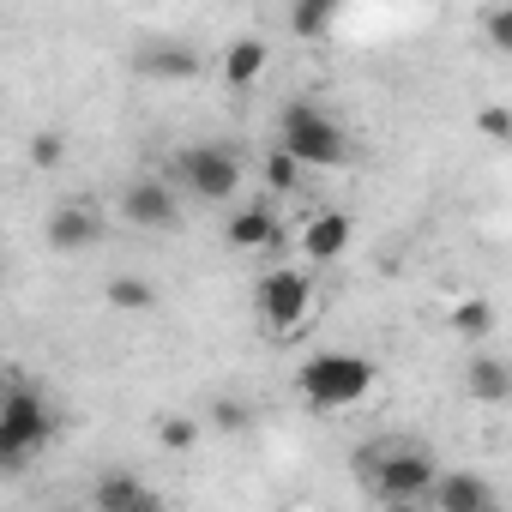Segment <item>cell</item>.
<instances>
[{
    "instance_id": "cell-14",
    "label": "cell",
    "mask_w": 512,
    "mask_h": 512,
    "mask_svg": "<svg viewBox=\"0 0 512 512\" xmlns=\"http://www.w3.org/2000/svg\"><path fill=\"white\" fill-rule=\"evenodd\" d=\"M464 392H470L476 404H512V362L476 350V356L464 362Z\"/></svg>"
},
{
    "instance_id": "cell-22",
    "label": "cell",
    "mask_w": 512,
    "mask_h": 512,
    "mask_svg": "<svg viewBox=\"0 0 512 512\" xmlns=\"http://www.w3.org/2000/svg\"><path fill=\"white\" fill-rule=\"evenodd\" d=\"M31 163H37V169H61V163H67V133H55V127L37 133V139H31Z\"/></svg>"
},
{
    "instance_id": "cell-17",
    "label": "cell",
    "mask_w": 512,
    "mask_h": 512,
    "mask_svg": "<svg viewBox=\"0 0 512 512\" xmlns=\"http://www.w3.org/2000/svg\"><path fill=\"white\" fill-rule=\"evenodd\" d=\"M332 19H338V0H290V31L302 43H320L332 31Z\"/></svg>"
},
{
    "instance_id": "cell-16",
    "label": "cell",
    "mask_w": 512,
    "mask_h": 512,
    "mask_svg": "<svg viewBox=\"0 0 512 512\" xmlns=\"http://www.w3.org/2000/svg\"><path fill=\"white\" fill-rule=\"evenodd\" d=\"M302 169H308V163H302L296 151H284V145H272V151L260 157V181H266V193H272V199L296 193V187H302Z\"/></svg>"
},
{
    "instance_id": "cell-4",
    "label": "cell",
    "mask_w": 512,
    "mask_h": 512,
    "mask_svg": "<svg viewBox=\"0 0 512 512\" xmlns=\"http://www.w3.org/2000/svg\"><path fill=\"white\" fill-rule=\"evenodd\" d=\"M278 145L296 151L308 169H344L356 157L350 127L332 109H320V103H284L278 109Z\"/></svg>"
},
{
    "instance_id": "cell-3",
    "label": "cell",
    "mask_w": 512,
    "mask_h": 512,
    "mask_svg": "<svg viewBox=\"0 0 512 512\" xmlns=\"http://www.w3.org/2000/svg\"><path fill=\"white\" fill-rule=\"evenodd\" d=\"M55 440V404L31 380H7L0 392V470H25Z\"/></svg>"
},
{
    "instance_id": "cell-10",
    "label": "cell",
    "mask_w": 512,
    "mask_h": 512,
    "mask_svg": "<svg viewBox=\"0 0 512 512\" xmlns=\"http://www.w3.org/2000/svg\"><path fill=\"white\" fill-rule=\"evenodd\" d=\"M133 67H139V79H151V85H193V79L205 73L199 49H187V43H169V37H157V43H139V49H133Z\"/></svg>"
},
{
    "instance_id": "cell-11",
    "label": "cell",
    "mask_w": 512,
    "mask_h": 512,
    "mask_svg": "<svg viewBox=\"0 0 512 512\" xmlns=\"http://www.w3.org/2000/svg\"><path fill=\"white\" fill-rule=\"evenodd\" d=\"M103 211L97 205H85V199H67V205H55L49 211V223H43V235H49V247L55 253H85V247H97L103 241Z\"/></svg>"
},
{
    "instance_id": "cell-24",
    "label": "cell",
    "mask_w": 512,
    "mask_h": 512,
    "mask_svg": "<svg viewBox=\"0 0 512 512\" xmlns=\"http://www.w3.org/2000/svg\"><path fill=\"white\" fill-rule=\"evenodd\" d=\"M211 422H217L223 434H235V428H247V422H253V410H247V404H235V398H217V404H211Z\"/></svg>"
},
{
    "instance_id": "cell-19",
    "label": "cell",
    "mask_w": 512,
    "mask_h": 512,
    "mask_svg": "<svg viewBox=\"0 0 512 512\" xmlns=\"http://www.w3.org/2000/svg\"><path fill=\"white\" fill-rule=\"evenodd\" d=\"M199 434H205L199 416H181V410H163V416H157V446H163V452H193Z\"/></svg>"
},
{
    "instance_id": "cell-18",
    "label": "cell",
    "mask_w": 512,
    "mask_h": 512,
    "mask_svg": "<svg viewBox=\"0 0 512 512\" xmlns=\"http://www.w3.org/2000/svg\"><path fill=\"white\" fill-rule=\"evenodd\" d=\"M446 320H452V332H458V338H470V344H482V338L494 332V308H488L482 296L452 302V314H446Z\"/></svg>"
},
{
    "instance_id": "cell-2",
    "label": "cell",
    "mask_w": 512,
    "mask_h": 512,
    "mask_svg": "<svg viewBox=\"0 0 512 512\" xmlns=\"http://www.w3.org/2000/svg\"><path fill=\"white\" fill-rule=\"evenodd\" d=\"M374 380H380V368H374L368 356H356V350H320V356H308V362L296 368V398H302L308 410L332 416V410L362 404V398L374 392Z\"/></svg>"
},
{
    "instance_id": "cell-20",
    "label": "cell",
    "mask_w": 512,
    "mask_h": 512,
    "mask_svg": "<svg viewBox=\"0 0 512 512\" xmlns=\"http://www.w3.org/2000/svg\"><path fill=\"white\" fill-rule=\"evenodd\" d=\"M476 31H482V43H488L494 55L512 61V0H494V7H482V13H476Z\"/></svg>"
},
{
    "instance_id": "cell-8",
    "label": "cell",
    "mask_w": 512,
    "mask_h": 512,
    "mask_svg": "<svg viewBox=\"0 0 512 512\" xmlns=\"http://www.w3.org/2000/svg\"><path fill=\"white\" fill-rule=\"evenodd\" d=\"M350 241H356L350 211H314V217L296 229V260L314 266V272H326V266H338L344 253H350Z\"/></svg>"
},
{
    "instance_id": "cell-1",
    "label": "cell",
    "mask_w": 512,
    "mask_h": 512,
    "mask_svg": "<svg viewBox=\"0 0 512 512\" xmlns=\"http://www.w3.org/2000/svg\"><path fill=\"white\" fill-rule=\"evenodd\" d=\"M356 476H362L368 500L416 506V500H428V488L440 476V458L416 440H368V446H356Z\"/></svg>"
},
{
    "instance_id": "cell-12",
    "label": "cell",
    "mask_w": 512,
    "mask_h": 512,
    "mask_svg": "<svg viewBox=\"0 0 512 512\" xmlns=\"http://www.w3.org/2000/svg\"><path fill=\"white\" fill-rule=\"evenodd\" d=\"M494 500H500V488L488 476H476V470H440L422 506H434V512H488Z\"/></svg>"
},
{
    "instance_id": "cell-21",
    "label": "cell",
    "mask_w": 512,
    "mask_h": 512,
    "mask_svg": "<svg viewBox=\"0 0 512 512\" xmlns=\"http://www.w3.org/2000/svg\"><path fill=\"white\" fill-rule=\"evenodd\" d=\"M103 296H109L115 314H151V308H157V290H151L145 278H109Z\"/></svg>"
},
{
    "instance_id": "cell-9",
    "label": "cell",
    "mask_w": 512,
    "mask_h": 512,
    "mask_svg": "<svg viewBox=\"0 0 512 512\" xmlns=\"http://www.w3.org/2000/svg\"><path fill=\"white\" fill-rule=\"evenodd\" d=\"M223 241H229L235 253H266V247H278V241H284L278 205H272V199H247V205H235V211L223 217Z\"/></svg>"
},
{
    "instance_id": "cell-23",
    "label": "cell",
    "mask_w": 512,
    "mask_h": 512,
    "mask_svg": "<svg viewBox=\"0 0 512 512\" xmlns=\"http://www.w3.org/2000/svg\"><path fill=\"white\" fill-rule=\"evenodd\" d=\"M476 133L506 145V139H512V109H500V103H482V109H476Z\"/></svg>"
},
{
    "instance_id": "cell-6",
    "label": "cell",
    "mask_w": 512,
    "mask_h": 512,
    "mask_svg": "<svg viewBox=\"0 0 512 512\" xmlns=\"http://www.w3.org/2000/svg\"><path fill=\"white\" fill-rule=\"evenodd\" d=\"M253 314H260L266 338H296L314 320V266H272L253 284Z\"/></svg>"
},
{
    "instance_id": "cell-7",
    "label": "cell",
    "mask_w": 512,
    "mask_h": 512,
    "mask_svg": "<svg viewBox=\"0 0 512 512\" xmlns=\"http://www.w3.org/2000/svg\"><path fill=\"white\" fill-rule=\"evenodd\" d=\"M121 223L151 229V235H175L181 229V181H169V175H133L121 187Z\"/></svg>"
},
{
    "instance_id": "cell-15",
    "label": "cell",
    "mask_w": 512,
    "mask_h": 512,
    "mask_svg": "<svg viewBox=\"0 0 512 512\" xmlns=\"http://www.w3.org/2000/svg\"><path fill=\"white\" fill-rule=\"evenodd\" d=\"M266 67H272V49H266L260 37H241V43L223 49V67H217V73H223L229 91H247V85H260V79H266Z\"/></svg>"
},
{
    "instance_id": "cell-5",
    "label": "cell",
    "mask_w": 512,
    "mask_h": 512,
    "mask_svg": "<svg viewBox=\"0 0 512 512\" xmlns=\"http://www.w3.org/2000/svg\"><path fill=\"white\" fill-rule=\"evenodd\" d=\"M169 175L181 181V193H193L199 205H235L241 199V181H247V163L235 145L223 139H199V145H181Z\"/></svg>"
},
{
    "instance_id": "cell-13",
    "label": "cell",
    "mask_w": 512,
    "mask_h": 512,
    "mask_svg": "<svg viewBox=\"0 0 512 512\" xmlns=\"http://www.w3.org/2000/svg\"><path fill=\"white\" fill-rule=\"evenodd\" d=\"M91 506H97V512H157L163 494H157L151 482L127 476V470H109V476L91 482Z\"/></svg>"
}]
</instances>
